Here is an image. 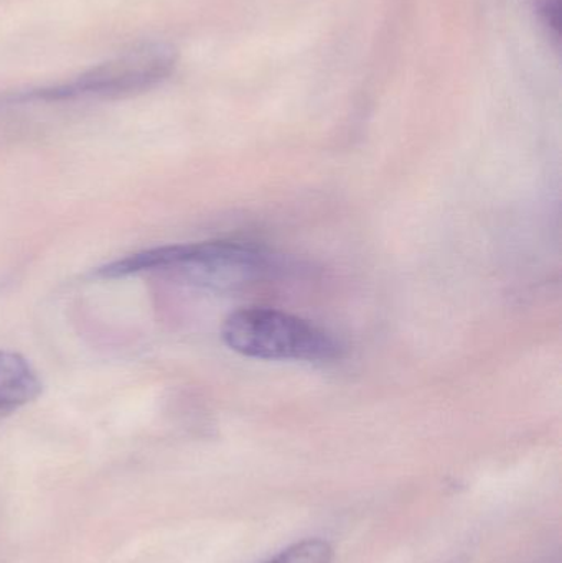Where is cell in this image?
I'll return each instance as SVG.
<instances>
[{"instance_id": "2", "label": "cell", "mask_w": 562, "mask_h": 563, "mask_svg": "<svg viewBox=\"0 0 562 563\" xmlns=\"http://www.w3.org/2000/svg\"><path fill=\"white\" fill-rule=\"evenodd\" d=\"M221 338L234 353L254 360L326 363L343 356V346L332 334L276 308L234 311L224 320Z\"/></svg>"}, {"instance_id": "1", "label": "cell", "mask_w": 562, "mask_h": 563, "mask_svg": "<svg viewBox=\"0 0 562 563\" xmlns=\"http://www.w3.org/2000/svg\"><path fill=\"white\" fill-rule=\"evenodd\" d=\"M273 267L269 254L236 241L175 244L132 254L96 271L102 279H118L144 271H175L197 287L228 291L264 279Z\"/></svg>"}, {"instance_id": "3", "label": "cell", "mask_w": 562, "mask_h": 563, "mask_svg": "<svg viewBox=\"0 0 562 563\" xmlns=\"http://www.w3.org/2000/svg\"><path fill=\"white\" fill-rule=\"evenodd\" d=\"M177 63L174 48L165 43H142L101 65L59 85L30 89L3 101H73L88 98H122L147 91L172 75Z\"/></svg>"}, {"instance_id": "4", "label": "cell", "mask_w": 562, "mask_h": 563, "mask_svg": "<svg viewBox=\"0 0 562 563\" xmlns=\"http://www.w3.org/2000/svg\"><path fill=\"white\" fill-rule=\"evenodd\" d=\"M42 390L38 373L22 354L0 350V420L32 404Z\"/></svg>"}, {"instance_id": "5", "label": "cell", "mask_w": 562, "mask_h": 563, "mask_svg": "<svg viewBox=\"0 0 562 563\" xmlns=\"http://www.w3.org/2000/svg\"><path fill=\"white\" fill-rule=\"evenodd\" d=\"M333 549L323 539H306L279 552L267 563H332Z\"/></svg>"}, {"instance_id": "6", "label": "cell", "mask_w": 562, "mask_h": 563, "mask_svg": "<svg viewBox=\"0 0 562 563\" xmlns=\"http://www.w3.org/2000/svg\"><path fill=\"white\" fill-rule=\"evenodd\" d=\"M454 563H464V562L458 561V562H454Z\"/></svg>"}]
</instances>
